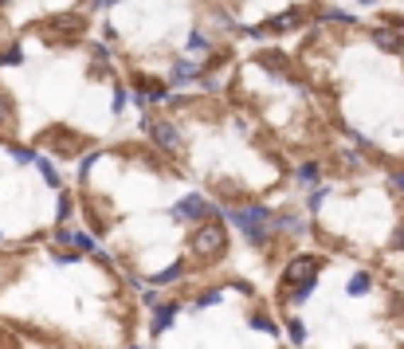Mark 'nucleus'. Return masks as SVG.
I'll return each instance as SVG.
<instances>
[{"label":"nucleus","instance_id":"nucleus-2","mask_svg":"<svg viewBox=\"0 0 404 349\" xmlns=\"http://www.w3.org/2000/svg\"><path fill=\"white\" fill-rule=\"evenodd\" d=\"M220 244H224V231H220V228H201V236H196V247H201L204 256H212Z\"/></svg>","mask_w":404,"mask_h":349},{"label":"nucleus","instance_id":"nucleus-11","mask_svg":"<svg viewBox=\"0 0 404 349\" xmlns=\"http://www.w3.org/2000/svg\"><path fill=\"white\" fill-rule=\"evenodd\" d=\"M396 188H400V193H404V173H396Z\"/></svg>","mask_w":404,"mask_h":349},{"label":"nucleus","instance_id":"nucleus-5","mask_svg":"<svg viewBox=\"0 0 404 349\" xmlns=\"http://www.w3.org/2000/svg\"><path fill=\"white\" fill-rule=\"evenodd\" d=\"M373 40H377L381 47H388V52H396V47H400V32H385V28H381V32L373 35Z\"/></svg>","mask_w":404,"mask_h":349},{"label":"nucleus","instance_id":"nucleus-12","mask_svg":"<svg viewBox=\"0 0 404 349\" xmlns=\"http://www.w3.org/2000/svg\"><path fill=\"white\" fill-rule=\"evenodd\" d=\"M0 114H4V103H0Z\"/></svg>","mask_w":404,"mask_h":349},{"label":"nucleus","instance_id":"nucleus-3","mask_svg":"<svg viewBox=\"0 0 404 349\" xmlns=\"http://www.w3.org/2000/svg\"><path fill=\"white\" fill-rule=\"evenodd\" d=\"M314 271H318V263H314L310 256H306V259H295V263L286 267V275H291V279H303V282H310Z\"/></svg>","mask_w":404,"mask_h":349},{"label":"nucleus","instance_id":"nucleus-7","mask_svg":"<svg viewBox=\"0 0 404 349\" xmlns=\"http://www.w3.org/2000/svg\"><path fill=\"white\" fill-rule=\"evenodd\" d=\"M35 165H40V173L47 177V185H60V181H55V169H51V161H40V157H35Z\"/></svg>","mask_w":404,"mask_h":349},{"label":"nucleus","instance_id":"nucleus-6","mask_svg":"<svg viewBox=\"0 0 404 349\" xmlns=\"http://www.w3.org/2000/svg\"><path fill=\"white\" fill-rule=\"evenodd\" d=\"M365 290H369V279H365V275L349 279V294H365Z\"/></svg>","mask_w":404,"mask_h":349},{"label":"nucleus","instance_id":"nucleus-1","mask_svg":"<svg viewBox=\"0 0 404 349\" xmlns=\"http://www.w3.org/2000/svg\"><path fill=\"white\" fill-rule=\"evenodd\" d=\"M150 130H153V137H157V145H165V149H181V137H177V130L169 126V122H150Z\"/></svg>","mask_w":404,"mask_h":349},{"label":"nucleus","instance_id":"nucleus-4","mask_svg":"<svg viewBox=\"0 0 404 349\" xmlns=\"http://www.w3.org/2000/svg\"><path fill=\"white\" fill-rule=\"evenodd\" d=\"M177 212L181 216H204V212H212V208H208V200H204V196H185Z\"/></svg>","mask_w":404,"mask_h":349},{"label":"nucleus","instance_id":"nucleus-10","mask_svg":"<svg viewBox=\"0 0 404 349\" xmlns=\"http://www.w3.org/2000/svg\"><path fill=\"white\" fill-rule=\"evenodd\" d=\"M193 75H196L193 63H177V79H193Z\"/></svg>","mask_w":404,"mask_h":349},{"label":"nucleus","instance_id":"nucleus-8","mask_svg":"<svg viewBox=\"0 0 404 349\" xmlns=\"http://www.w3.org/2000/svg\"><path fill=\"white\" fill-rule=\"evenodd\" d=\"M169 322H173V307H161L157 310V322H153V326L161 330V326H169Z\"/></svg>","mask_w":404,"mask_h":349},{"label":"nucleus","instance_id":"nucleus-9","mask_svg":"<svg viewBox=\"0 0 404 349\" xmlns=\"http://www.w3.org/2000/svg\"><path fill=\"white\" fill-rule=\"evenodd\" d=\"M71 244H75V247H83V251H91V236H83V231H75V236H71Z\"/></svg>","mask_w":404,"mask_h":349}]
</instances>
